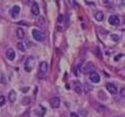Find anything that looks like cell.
Masks as SVG:
<instances>
[{"mask_svg":"<svg viewBox=\"0 0 125 117\" xmlns=\"http://www.w3.org/2000/svg\"><path fill=\"white\" fill-rule=\"evenodd\" d=\"M5 55H7V58L8 61H14V60H15V57H16L15 51H14L12 48H8V49L7 52H5Z\"/></svg>","mask_w":125,"mask_h":117,"instance_id":"obj_8","label":"cell"},{"mask_svg":"<svg viewBox=\"0 0 125 117\" xmlns=\"http://www.w3.org/2000/svg\"><path fill=\"white\" fill-rule=\"evenodd\" d=\"M35 67V58L33 57H29L25 62V70L27 72H31Z\"/></svg>","mask_w":125,"mask_h":117,"instance_id":"obj_1","label":"cell"},{"mask_svg":"<svg viewBox=\"0 0 125 117\" xmlns=\"http://www.w3.org/2000/svg\"><path fill=\"white\" fill-rule=\"evenodd\" d=\"M121 57H122L121 54H120V55H117V57H116V58H115V60H116V61H119V58H121Z\"/></svg>","mask_w":125,"mask_h":117,"instance_id":"obj_27","label":"cell"},{"mask_svg":"<svg viewBox=\"0 0 125 117\" xmlns=\"http://www.w3.org/2000/svg\"><path fill=\"white\" fill-rule=\"evenodd\" d=\"M111 39H113L117 42V40H119V36H117V35H111Z\"/></svg>","mask_w":125,"mask_h":117,"instance_id":"obj_24","label":"cell"},{"mask_svg":"<svg viewBox=\"0 0 125 117\" xmlns=\"http://www.w3.org/2000/svg\"><path fill=\"white\" fill-rule=\"evenodd\" d=\"M99 97H100L101 99H107V96H106V95H104L102 90H101V92H99Z\"/></svg>","mask_w":125,"mask_h":117,"instance_id":"obj_23","label":"cell"},{"mask_svg":"<svg viewBox=\"0 0 125 117\" xmlns=\"http://www.w3.org/2000/svg\"><path fill=\"white\" fill-rule=\"evenodd\" d=\"M70 117H78V115L76 113H71V115H70Z\"/></svg>","mask_w":125,"mask_h":117,"instance_id":"obj_25","label":"cell"},{"mask_svg":"<svg viewBox=\"0 0 125 117\" xmlns=\"http://www.w3.org/2000/svg\"><path fill=\"white\" fill-rule=\"evenodd\" d=\"M73 84H74V92L75 93H77V94H81L82 93V85H81V83L80 82H73Z\"/></svg>","mask_w":125,"mask_h":117,"instance_id":"obj_15","label":"cell"},{"mask_svg":"<svg viewBox=\"0 0 125 117\" xmlns=\"http://www.w3.org/2000/svg\"><path fill=\"white\" fill-rule=\"evenodd\" d=\"M109 23L112 26H120L121 20L117 15H111L109 17Z\"/></svg>","mask_w":125,"mask_h":117,"instance_id":"obj_6","label":"cell"},{"mask_svg":"<svg viewBox=\"0 0 125 117\" xmlns=\"http://www.w3.org/2000/svg\"><path fill=\"white\" fill-rule=\"evenodd\" d=\"M91 89H92V85H90L89 83H87L86 82V83L84 84V90H85L86 93H89Z\"/></svg>","mask_w":125,"mask_h":117,"instance_id":"obj_18","label":"cell"},{"mask_svg":"<svg viewBox=\"0 0 125 117\" xmlns=\"http://www.w3.org/2000/svg\"><path fill=\"white\" fill-rule=\"evenodd\" d=\"M31 11H32V13H33L35 16H38V15H39V12H40V10H39L38 4H37L36 2H33V3H32Z\"/></svg>","mask_w":125,"mask_h":117,"instance_id":"obj_11","label":"cell"},{"mask_svg":"<svg viewBox=\"0 0 125 117\" xmlns=\"http://www.w3.org/2000/svg\"><path fill=\"white\" fill-rule=\"evenodd\" d=\"M106 88L107 90L111 94V95H116V94L118 93V88H117V86L115 85V84H112V83H108L106 85Z\"/></svg>","mask_w":125,"mask_h":117,"instance_id":"obj_9","label":"cell"},{"mask_svg":"<svg viewBox=\"0 0 125 117\" xmlns=\"http://www.w3.org/2000/svg\"><path fill=\"white\" fill-rule=\"evenodd\" d=\"M35 114H36L37 116H39V117H42L46 114V109L42 107V105H39L38 109L35 111Z\"/></svg>","mask_w":125,"mask_h":117,"instance_id":"obj_13","label":"cell"},{"mask_svg":"<svg viewBox=\"0 0 125 117\" xmlns=\"http://www.w3.org/2000/svg\"><path fill=\"white\" fill-rule=\"evenodd\" d=\"M48 72V63L47 62H40L39 64V74L40 75H46Z\"/></svg>","mask_w":125,"mask_h":117,"instance_id":"obj_5","label":"cell"},{"mask_svg":"<svg viewBox=\"0 0 125 117\" xmlns=\"http://www.w3.org/2000/svg\"><path fill=\"white\" fill-rule=\"evenodd\" d=\"M38 23H39V26H40L42 28H46V27H47V21H46V18H45L43 16H40V17H39Z\"/></svg>","mask_w":125,"mask_h":117,"instance_id":"obj_16","label":"cell"},{"mask_svg":"<svg viewBox=\"0 0 125 117\" xmlns=\"http://www.w3.org/2000/svg\"><path fill=\"white\" fill-rule=\"evenodd\" d=\"M121 95H122V97H124V88L121 89Z\"/></svg>","mask_w":125,"mask_h":117,"instance_id":"obj_26","label":"cell"},{"mask_svg":"<svg viewBox=\"0 0 125 117\" xmlns=\"http://www.w3.org/2000/svg\"><path fill=\"white\" fill-rule=\"evenodd\" d=\"M95 71V65L92 62H88L84 67V72L85 74H90V72Z\"/></svg>","mask_w":125,"mask_h":117,"instance_id":"obj_3","label":"cell"},{"mask_svg":"<svg viewBox=\"0 0 125 117\" xmlns=\"http://www.w3.org/2000/svg\"><path fill=\"white\" fill-rule=\"evenodd\" d=\"M5 104V97L4 96H0V107Z\"/></svg>","mask_w":125,"mask_h":117,"instance_id":"obj_22","label":"cell"},{"mask_svg":"<svg viewBox=\"0 0 125 117\" xmlns=\"http://www.w3.org/2000/svg\"><path fill=\"white\" fill-rule=\"evenodd\" d=\"M17 48H18V49H19V50L21 51V52H25V45H24V44H22L21 42L17 44Z\"/></svg>","mask_w":125,"mask_h":117,"instance_id":"obj_20","label":"cell"},{"mask_svg":"<svg viewBox=\"0 0 125 117\" xmlns=\"http://www.w3.org/2000/svg\"><path fill=\"white\" fill-rule=\"evenodd\" d=\"M89 79H90V81L92 82V83H99L101 80V78H100V75L98 74V72H90L89 74Z\"/></svg>","mask_w":125,"mask_h":117,"instance_id":"obj_4","label":"cell"},{"mask_svg":"<svg viewBox=\"0 0 125 117\" xmlns=\"http://www.w3.org/2000/svg\"><path fill=\"white\" fill-rule=\"evenodd\" d=\"M32 35H33V39L37 40V42H42L43 39H45L42 32L39 30H36V29H34V30L32 31Z\"/></svg>","mask_w":125,"mask_h":117,"instance_id":"obj_2","label":"cell"},{"mask_svg":"<svg viewBox=\"0 0 125 117\" xmlns=\"http://www.w3.org/2000/svg\"><path fill=\"white\" fill-rule=\"evenodd\" d=\"M50 103H51V107H54V109H57L60 104V99L58 97H53L50 100Z\"/></svg>","mask_w":125,"mask_h":117,"instance_id":"obj_10","label":"cell"},{"mask_svg":"<svg viewBox=\"0 0 125 117\" xmlns=\"http://www.w3.org/2000/svg\"><path fill=\"white\" fill-rule=\"evenodd\" d=\"M31 103V98L30 97H25L22 99V104L24 105H29Z\"/></svg>","mask_w":125,"mask_h":117,"instance_id":"obj_21","label":"cell"},{"mask_svg":"<svg viewBox=\"0 0 125 117\" xmlns=\"http://www.w3.org/2000/svg\"><path fill=\"white\" fill-rule=\"evenodd\" d=\"M16 98H17L16 92L15 90H11V92L8 93V101H10V103H15Z\"/></svg>","mask_w":125,"mask_h":117,"instance_id":"obj_12","label":"cell"},{"mask_svg":"<svg viewBox=\"0 0 125 117\" xmlns=\"http://www.w3.org/2000/svg\"><path fill=\"white\" fill-rule=\"evenodd\" d=\"M97 107H98V112L99 113H105V110H106V107H104V105H102V104H97Z\"/></svg>","mask_w":125,"mask_h":117,"instance_id":"obj_19","label":"cell"},{"mask_svg":"<svg viewBox=\"0 0 125 117\" xmlns=\"http://www.w3.org/2000/svg\"><path fill=\"white\" fill-rule=\"evenodd\" d=\"M16 33H17V37H18V39H25V33L24 29L18 28V29L16 30Z\"/></svg>","mask_w":125,"mask_h":117,"instance_id":"obj_14","label":"cell"},{"mask_svg":"<svg viewBox=\"0 0 125 117\" xmlns=\"http://www.w3.org/2000/svg\"><path fill=\"white\" fill-rule=\"evenodd\" d=\"M94 18L98 20V21H102V20L104 19V14L103 12H97L94 15Z\"/></svg>","mask_w":125,"mask_h":117,"instance_id":"obj_17","label":"cell"},{"mask_svg":"<svg viewBox=\"0 0 125 117\" xmlns=\"http://www.w3.org/2000/svg\"><path fill=\"white\" fill-rule=\"evenodd\" d=\"M19 13H20V7H19V5H14V7L12 8V10H11V12H10L11 16H12L13 18L18 17Z\"/></svg>","mask_w":125,"mask_h":117,"instance_id":"obj_7","label":"cell"},{"mask_svg":"<svg viewBox=\"0 0 125 117\" xmlns=\"http://www.w3.org/2000/svg\"><path fill=\"white\" fill-rule=\"evenodd\" d=\"M102 1H103V3H108V2H109V0H102Z\"/></svg>","mask_w":125,"mask_h":117,"instance_id":"obj_28","label":"cell"}]
</instances>
